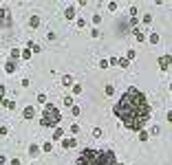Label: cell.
<instances>
[{"mask_svg": "<svg viewBox=\"0 0 172 165\" xmlns=\"http://www.w3.org/2000/svg\"><path fill=\"white\" fill-rule=\"evenodd\" d=\"M64 16H66V20H73V18H75V9H73V7H71V9H66V11H64Z\"/></svg>", "mask_w": 172, "mask_h": 165, "instance_id": "8992f818", "label": "cell"}, {"mask_svg": "<svg viewBox=\"0 0 172 165\" xmlns=\"http://www.w3.org/2000/svg\"><path fill=\"white\" fill-rule=\"evenodd\" d=\"M119 66H121V68H126V66H128V57H126V60H119Z\"/></svg>", "mask_w": 172, "mask_h": 165, "instance_id": "5bb4252c", "label": "cell"}, {"mask_svg": "<svg viewBox=\"0 0 172 165\" xmlns=\"http://www.w3.org/2000/svg\"><path fill=\"white\" fill-rule=\"evenodd\" d=\"M62 145H64V148H73V145H75V139H66Z\"/></svg>", "mask_w": 172, "mask_h": 165, "instance_id": "9c48e42d", "label": "cell"}, {"mask_svg": "<svg viewBox=\"0 0 172 165\" xmlns=\"http://www.w3.org/2000/svg\"><path fill=\"white\" fill-rule=\"evenodd\" d=\"M0 104H5V86H0Z\"/></svg>", "mask_w": 172, "mask_h": 165, "instance_id": "8fae6325", "label": "cell"}, {"mask_svg": "<svg viewBox=\"0 0 172 165\" xmlns=\"http://www.w3.org/2000/svg\"><path fill=\"white\" fill-rule=\"evenodd\" d=\"M2 106H7V108H16V101H9V99H5V104Z\"/></svg>", "mask_w": 172, "mask_h": 165, "instance_id": "4fadbf2b", "label": "cell"}, {"mask_svg": "<svg viewBox=\"0 0 172 165\" xmlns=\"http://www.w3.org/2000/svg\"><path fill=\"white\" fill-rule=\"evenodd\" d=\"M40 123H42L44 128H55V126L60 123V112H58V108H55V106H46Z\"/></svg>", "mask_w": 172, "mask_h": 165, "instance_id": "3957f363", "label": "cell"}, {"mask_svg": "<svg viewBox=\"0 0 172 165\" xmlns=\"http://www.w3.org/2000/svg\"><path fill=\"white\" fill-rule=\"evenodd\" d=\"M170 62H172V57H161V60H159V66H161V68L165 70V68L170 66Z\"/></svg>", "mask_w": 172, "mask_h": 165, "instance_id": "277c9868", "label": "cell"}, {"mask_svg": "<svg viewBox=\"0 0 172 165\" xmlns=\"http://www.w3.org/2000/svg\"><path fill=\"white\" fill-rule=\"evenodd\" d=\"M77 165H121L110 150H82Z\"/></svg>", "mask_w": 172, "mask_h": 165, "instance_id": "7a4b0ae2", "label": "cell"}, {"mask_svg": "<svg viewBox=\"0 0 172 165\" xmlns=\"http://www.w3.org/2000/svg\"><path fill=\"white\" fill-rule=\"evenodd\" d=\"M62 84H64V86H71V84H73V77H71V75H64V77H62Z\"/></svg>", "mask_w": 172, "mask_h": 165, "instance_id": "ba28073f", "label": "cell"}, {"mask_svg": "<svg viewBox=\"0 0 172 165\" xmlns=\"http://www.w3.org/2000/svg\"><path fill=\"white\" fill-rule=\"evenodd\" d=\"M33 114H35V110H33L31 106H29V108H24V119H31Z\"/></svg>", "mask_w": 172, "mask_h": 165, "instance_id": "5b68a950", "label": "cell"}, {"mask_svg": "<svg viewBox=\"0 0 172 165\" xmlns=\"http://www.w3.org/2000/svg\"><path fill=\"white\" fill-rule=\"evenodd\" d=\"M113 112L121 119V123H124L128 130H135V132H143V126L146 121H148L150 117V106H148V99H146V95L130 86L124 95H121V99L115 104Z\"/></svg>", "mask_w": 172, "mask_h": 165, "instance_id": "6da1fadb", "label": "cell"}, {"mask_svg": "<svg viewBox=\"0 0 172 165\" xmlns=\"http://www.w3.org/2000/svg\"><path fill=\"white\" fill-rule=\"evenodd\" d=\"M168 121H170V123H172V112H168Z\"/></svg>", "mask_w": 172, "mask_h": 165, "instance_id": "2e32d148", "label": "cell"}, {"mask_svg": "<svg viewBox=\"0 0 172 165\" xmlns=\"http://www.w3.org/2000/svg\"><path fill=\"white\" fill-rule=\"evenodd\" d=\"M11 165H20V161H18V158H13V161H11Z\"/></svg>", "mask_w": 172, "mask_h": 165, "instance_id": "9a60e30c", "label": "cell"}, {"mask_svg": "<svg viewBox=\"0 0 172 165\" xmlns=\"http://www.w3.org/2000/svg\"><path fill=\"white\" fill-rule=\"evenodd\" d=\"M29 25H31V27H38V25H40V20H38V18H35V16H33V18H31V20H29Z\"/></svg>", "mask_w": 172, "mask_h": 165, "instance_id": "30bf717a", "label": "cell"}, {"mask_svg": "<svg viewBox=\"0 0 172 165\" xmlns=\"http://www.w3.org/2000/svg\"><path fill=\"white\" fill-rule=\"evenodd\" d=\"M18 57H20V51L13 49V51H11V60H18Z\"/></svg>", "mask_w": 172, "mask_h": 165, "instance_id": "7c38bea8", "label": "cell"}, {"mask_svg": "<svg viewBox=\"0 0 172 165\" xmlns=\"http://www.w3.org/2000/svg\"><path fill=\"white\" fill-rule=\"evenodd\" d=\"M5 70H7V73H13V70H16V64L9 60V62H7V66H5Z\"/></svg>", "mask_w": 172, "mask_h": 165, "instance_id": "52a82bcc", "label": "cell"}]
</instances>
